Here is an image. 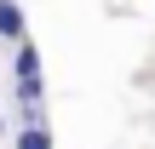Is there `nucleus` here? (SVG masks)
Masks as SVG:
<instances>
[{
	"mask_svg": "<svg viewBox=\"0 0 155 149\" xmlns=\"http://www.w3.org/2000/svg\"><path fill=\"white\" fill-rule=\"evenodd\" d=\"M0 40H23V6L0 0Z\"/></svg>",
	"mask_w": 155,
	"mask_h": 149,
	"instance_id": "1",
	"label": "nucleus"
},
{
	"mask_svg": "<svg viewBox=\"0 0 155 149\" xmlns=\"http://www.w3.org/2000/svg\"><path fill=\"white\" fill-rule=\"evenodd\" d=\"M12 75H17V80H29V75H40V52H35L29 40H17V57H12Z\"/></svg>",
	"mask_w": 155,
	"mask_h": 149,
	"instance_id": "2",
	"label": "nucleus"
},
{
	"mask_svg": "<svg viewBox=\"0 0 155 149\" xmlns=\"http://www.w3.org/2000/svg\"><path fill=\"white\" fill-rule=\"evenodd\" d=\"M17 149H52V132L35 121V126H23V132H17Z\"/></svg>",
	"mask_w": 155,
	"mask_h": 149,
	"instance_id": "3",
	"label": "nucleus"
}]
</instances>
